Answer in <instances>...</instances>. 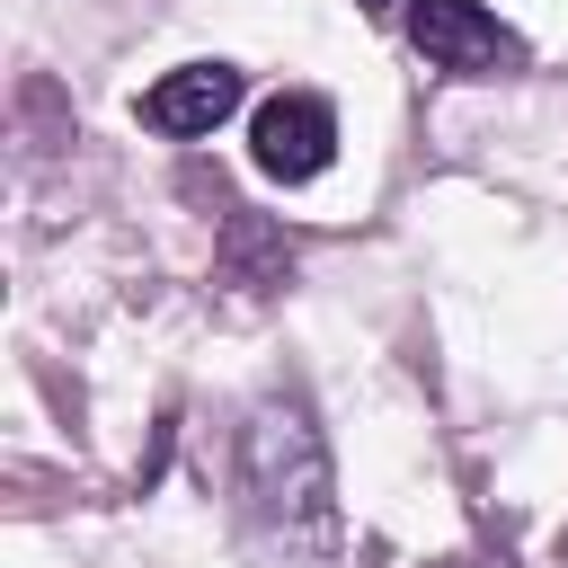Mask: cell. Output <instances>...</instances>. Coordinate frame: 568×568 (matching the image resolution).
Returning <instances> with one entry per match:
<instances>
[{"label": "cell", "instance_id": "cell-5", "mask_svg": "<svg viewBox=\"0 0 568 568\" xmlns=\"http://www.w3.org/2000/svg\"><path fill=\"white\" fill-rule=\"evenodd\" d=\"M355 9H390V0H355Z\"/></svg>", "mask_w": 568, "mask_h": 568}, {"label": "cell", "instance_id": "cell-1", "mask_svg": "<svg viewBox=\"0 0 568 568\" xmlns=\"http://www.w3.org/2000/svg\"><path fill=\"white\" fill-rule=\"evenodd\" d=\"M240 488L266 532L337 541V479H328V444L302 399H257V417L240 435Z\"/></svg>", "mask_w": 568, "mask_h": 568}, {"label": "cell", "instance_id": "cell-4", "mask_svg": "<svg viewBox=\"0 0 568 568\" xmlns=\"http://www.w3.org/2000/svg\"><path fill=\"white\" fill-rule=\"evenodd\" d=\"M231 106H240V71H231V62H178L169 80L142 89V124H151V133H178V142L213 133Z\"/></svg>", "mask_w": 568, "mask_h": 568}, {"label": "cell", "instance_id": "cell-3", "mask_svg": "<svg viewBox=\"0 0 568 568\" xmlns=\"http://www.w3.org/2000/svg\"><path fill=\"white\" fill-rule=\"evenodd\" d=\"M248 160H257V178H275V186L320 178V169L337 160V106H328L320 89H275V98L248 115Z\"/></svg>", "mask_w": 568, "mask_h": 568}, {"label": "cell", "instance_id": "cell-2", "mask_svg": "<svg viewBox=\"0 0 568 568\" xmlns=\"http://www.w3.org/2000/svg\"><path fill=\"white\" fill-rule=\"evenodd\" d=\"M408 44L444 80H515L524 71V36L479 0H408Z\"/></svg>", "mask_w": 568, "mask_h": 568}]
</instances>
